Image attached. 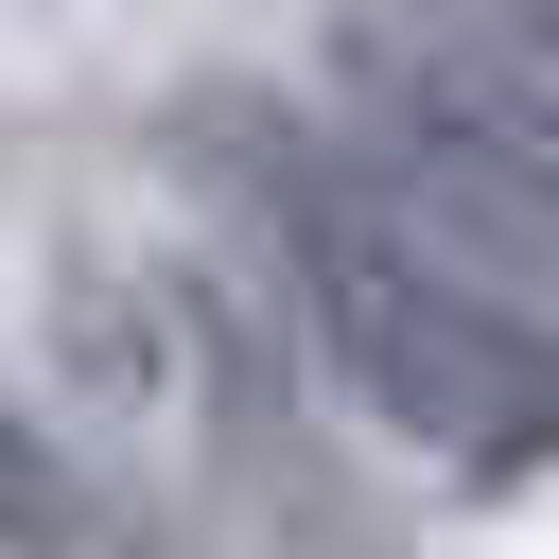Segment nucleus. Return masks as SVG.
I'll return each mask as SVG.
<instances>
[{
  "label": "nucleus",
  "mask_w": 559,
  "mask_h": 559,
  "mask_svg": "<svg viewBox=\"0 0 559 559\" xmlns=\"http://www.w3.org/2000/svg\"><path fill=\"white\" fill-rule=\"evenodd\" d=\"M0 559H175V524L87 419L0 384Z\"/></svg>",
  "instance_id": "7ed1b4c3"
},
{
  "label": "nucleus",
  "mask_w": 559,
  "mask_h": 559,
  "mask_svg": "<svg viewBox=\"0 0 559 559\" xmlns=\"http://www.w3.org/2000/svg\"><path fill=\"white\" fill-rule=\"evenodd\" d=\"M175 157L227 192V227L262 245V297H280V332L332 367V402L384 437V454H419L454 507H507V489H542L559 472V314H524V297H489L472 262H437L367 175H349V140L297 105V87H192L175 105Z\"/></svg>",
  "instance_id": "f257e3e1"
},
{
  "label": "nucleus",
  "mask_w": 559,
  "mask_h": 559,
  "mask_svg": "<svg viewBox=\"0 0 559 559\" xmlns=\"http://www.w3.org/2000/svg\"><path fill=\"white\" fill-rule=\"evenodd\" d=\"M314 122L349 175L472 262L489 297L559 314V0L507 17H332L314 35Z\"/></svg>",
  "instance_id": "f03ea898"
}]
</instances>
